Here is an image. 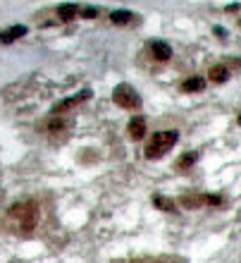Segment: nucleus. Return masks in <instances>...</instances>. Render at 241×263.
I'll return each mask as SVG.
<instances>
[{"label": "nucleus", "mask_w": 241, "mask_h": 263, "mask_svg": "<svg viewBox=\"0 0 241 263\" xmlns=\"http://www.w3.org/2000/svg\"><path fill=\"white\" fill-rule=\"evenodd\" d=\"M205 89V82H203L201 77H191V79H187V82L182 84V91H187V94H191V91H203Z\"/></svg>", "instance_id": "nucleus-9"}, {"label": "nucleus", "mask_w": 241, "mask_h": 263, "mask_svg": "<svg viewBox=\"0 0 241 263\" xmlns=\"http://www.w3.org/2000/svg\"><path fill=\"white\" fill-rule=\"evenodd\" d=\"M177 139H179L177 132H158L153 137V141L146 146V158H150V160L153 158H160L162 153H167L177 144Z\"/></svg>", "instance_id": "nucleus-1"}, {"label": "nucleus", "mask_w": 241, "mask_h": 263, "mask_svg": "<svg viewBox=\"0 0 241 263\" xmlns=\"http://www.w3.org/2000/svg\"><path fill=\"white\" fill-rule=\"evenodd\" d=\"M191 163H196V153H184V158L179 160V167H189Z\"/></svg>", "instance_id": "nucleus-14"}, {"label": "nucleus", "mask_w": 241, "mask_h": 263, "mask_svg": "<svg viewBox=\"0 0 241 263\" xmlns=\"http://www.w3.org/2000/svg\"><path fill=\"white\" fill-rule=\"evenodd\" d=\"M146 134V120L144 117H132V122H129V137L132 139H144Z\"/></svg>", "instance_id": "nucleus-7"}, {"label": "nucleus", "mask_w": 241, "mask_h": 263, "mask_svg": "<svg viewBox=\"0 0 241 263\" xmlns=\"http://www.w3.org/2000/svg\"><path fill=\"white\" fill-rule=\"evenodd\" d=\"M24 34H27V27H24V24H14V27L0 31V43H12V41H17V39H22Z\"/></svg>", "instance_id": "nucleus-5"}, {"label": "nucleus", "mask_w": 241, "mask_h": 263, "mask_svg": "<svg viewBox=\"0 0 241 263\" xmlns=\"http://www.w3.org/2000/svg\"><path fill=\"white\" fill-rule=\"evenodd\" d=\"M12 213L22 218V230H24V232H31V230L36 227L39 208H36V204H34V201H29V204H22V206H14Z\"/></svg>", "instance_id": "nucleus-3"}, {"label": "nucleus", "mask_w": 241, "mask_h": 263, "mask_svg": "<svg viewBox=\"0 0 241 263\" xmlns=\"http://www.w3.org/2000/svg\"><path fill=\"white\" fill-rule=\"evenodd\" d=\"M153 204H155L158 208H162V210H167V213H170V210H174V201L165 199V196H155V199H153Z\"/></svg>", "instance_id": "nucleus-12"}, {"label": "nucleus", "mask_w": 241, "mask_h": 263, "mask_svg": "<svg viewBox=\"0 0 241 263\" xmlns=\"http://www.w3.org/2000/svg\"><path fill=\"white\" fill-rule=\"evenodd\" d=\"M89 96H91V91H81V94H77V96H69L67 101L57 103L53 112H65V110H72V108H77L79 103H84V101H86Z\"/></svg>", "instance_id": "nucleus-4"}, {"label": "nucleus", "mask_w": 241, "mask_h": 263, "mask_svg": "<svg viewBox=\"0 0 241 263\" xmlns=\"http://www.w3.org/2000/svg\"><path fill=\"white\" fill-rule=\"evenodd\" d=\"M150 51H153L155 60H160V62H167V60L172 57V48H170V46H167L165 41H153Z\"/></svg>", "instance_id": "nucleus-6"}, {"label": "nucleus", "mask_w": 241, "mask_h": 263, "mask_svg": "<svg viewBox=\"0 0 241 263\" xmlns=\"http://www.w3.org/2000/svg\"><path fill=\"white\" fill-rule=\"evenodd\" d=\"M79 14H84V17H89V19H91V17H96L98 12H96L94 7H86V10H79Z\"/></svg>", "instance_id": "nucleus-16"}, {"label": "nucleus", "mask_w": 241, "mask_h": 263, "mask_svg": "<svg viewBox=\"0 0 241 263\" xmlns=\"http://www.w3.org/2000/svg\"><path fill=\"white\" fill-rule=\"evenodd\" d=\"M110 19L115 24H129V22H134V14L127 12V10H115V12L110 14Z\"/></svg>", "instance_id": "nucleus-10"}, {"label": "nucleus", "mask_w": 241, "mask_h": 263, "mask_svg": "<svg viewBox=\"0 0 241 263\" xmlns=\"http://www.w3.org/2000/svg\"><path fill=\"white\" fill-rule=\"evenodd\" d=\"M213 82H227V77H229V72L227 67H222V65H217V67L210 69V74H208Z\"/></svg>", "instance_id": "nucleus-11"}, {"label": "nucleus", "mask_w": 241, "mask_h": 263, "mask_svg": "<svg viewBox=\"0 0 241 263\" xmlns=\"http://www.w3.org/2000/svg\"><path fill=\"white\" fill-rule=\"evenodd\" d=\"M57 17H60L62 22H72L74 17H79V5H74V2H67V5H62V7L57 10Z\"/></svg>", "instance_id": "nucleus-8"}, {"label": "nucleus", "mask_w": 241, "mask_h": 263, "mask_svg": "<svg viewBox=\"0 0 241 263\" xmlns=\"http://www.w3.org/2000/svg\"><path fill=\"white\" fill-rule=\"evenodd\" d=\"M112 101L120 105V108H127V110H134L141 105V98L136 94L129 84H120L115 91H112Z\"/></svg>", "instance_id": "nucleus-2"}, {"label": "nucleus", "mask_w": 241, "mask_h": 263, "mask_svg": "<svg viewBox=\"0 0 241 263\" xmlns=\"http://www.w3.org/2000/svg\"><path fill=\"white\" fill-rule=\"evenodd\" d=\"M62 127H65V122H62V120H50V129H53V132H57V129H62Z\"/></svg>", "instance_id": "nucleus-15"}, {"label": "nucleus", "mask_w": 241, "mask_h": 263, "mask_svg": "<svg viewBox=\"0 0 241 263\" xmlns=\"http://www.w3.org/2000/svg\"><path fill=\"white\" fill-rule=\"evenodd\" d=\"M182 204H184L187 208H191V206H201V204H203V196H196V194L191 196V194H187L184 199H182Z\"/></svg>", "instance_id": "nucleus-13"}]
</instances>
